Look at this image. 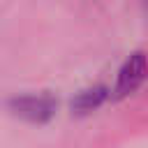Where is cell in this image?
Instances as JSON below:
<instances>
[{
    "label": "cell",
    "instance_id": "6da1fadb",
    "mask_svg": "<svg viewBox=\"0 0 148 148\" xmlns=\"http://www.w3.org/2000/svg\"><path fill=\"white\" fill-rule=\"evenodd\" d=\"M9 109L23 118V120H30V123H46L56 109H58V102L51 97V95H21V97H14L9 102Z\"/></svg>",
    "mask_w": 148,
    "mask_h": 148
},
{
    "label": "cell",
    "instance_id": "7a4b0ae2",
    "mask_svg": "<svg viewBox=\"0 0 148 148\" xmlns=\"http://www.w3.org/2000/svg\"><path fill=\"white\" fill-rule=\"evenodd\" d=\"M146 74H148V60H146V56H143V53L130 56V60H127V62L120 67V72H118L116 95L123 97V95H127V92H134V90L143 83Z\"/></svg>",
    "mask_w": 148,
    "mask_h": 148
},
{
    "label": "cell",
    "instance_id": "3957f363",
    "mask_svg": "<svg viewBox=\"0 0 148 148\" xmlns=\"http://www.w3.org/2000/svg\"><path fill=\"white\" fill-rule=\"evenodd\" d=\"M106 97V90L104 88H90V90H83L79 92V97L72 102V109H76L79 113H86V111H92L97 109Z\"/></svg>",
    "mask_w": 148,
    "mask_h": 148
}]
</instances>
